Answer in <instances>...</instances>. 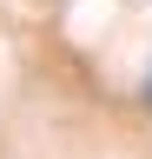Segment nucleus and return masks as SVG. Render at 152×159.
<instances>
[{
    "mask_svg": "<svg viewBox=\"0 0 152 159\" xmlns=\"http://www.w3.org/2000/svg\"><path fill=\"white\" fill-rule=\"evenodd\" d=\"M145 99H152V73H145Z\"/></svg>",
    "mask_w": 152,
    "mask_h": 159,
    "instance_id": "f257e3e1",
    "label": "nucleus"
}]
</instances>
